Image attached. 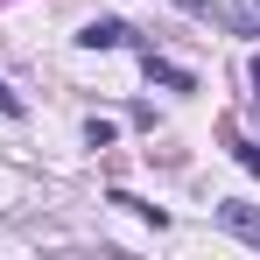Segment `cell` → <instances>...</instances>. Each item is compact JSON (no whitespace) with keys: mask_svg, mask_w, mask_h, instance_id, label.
I'll return each mask as SVG.
<instances>
[{"mask_svg":"<svg viewBox=\"0 0 260 260\" xmlns=\"http://www.w3.org/2000/svg\"><path fill=\"white\" fill-rule=\"evenodd\" d=\"M141 71H148V85H169V91H197L190 71H176L169 56H155V49H141Z\"/></svg>","mask_w":260,"mask_h":260,"instance_id":"obj_1","label":"cell"},{"mask_svg":"<svg viewBox=\"0 0 260 260\" xmlns=\"http://www.w3.org/2000/svg\"><path fill=\"white\" fill-rule=\"evenodd\" d=\"M218 225H225L232 239H246V246H260V211H253V204H218Z\"/></svg>","mask_w":260,"mask_h":260,"instance_id":"obj_2","label":"cell"},{"mask_svg":"<svg viewBox=\"0 0 260 260\" xmlns=\"http://www.w3.org/2000/svg\"><path fill=\"white\" fill-rule=\"evenodd\" d=\"M78 43H85V49H127V43H134V28L106 14V21H85V36H78Z\"/></svg>","mask_w":260,"mask_h":260,"instance_id":"obj_3","label":"cell"},{"mask_svg":"<svg viewBox=\"0 0 260 260\" xmlns=\"http://www.w3.org/2000/svg\"><path fill=\"white\" fill-rule=\"evenodd\" d=\"M218 134H225V148H232V162H239V169H246V176H260V148H253V141H246V134L232 127V120H225V127H218Z\"/></svg>","mask_w":260,"mask_h":260,"instance_id":"obj_4","label":"cell"},{"mask_svg":"<svg viewBox=\"0 0 260 260\" xmlns=\"http://www.w3.org/2000/svg\"><path fill=\"white\" fill-rule=\"evenodd\" d=\"M232 28H239V36H260V0H239V7H232Z\"/></svg>","mask_w":260,"mask_h":260,"instance_id":"obj_5","label":"cell"},{"mask_svg":"<svg viewBox=\"0 0 260 260\" xmlns=\"http://www.w3.org/2000/svg\"><path fill=\"white\" fill-rule=\"evenodd\" d=\"M176 7H183V14H197V21H225V14H218L211 0H176Z\"/></svg>","mask_w":260,"mask_h":260,"instance_id":"obj_6","label":"cell"},{"mask_svg":"<svg viewBox=\"0 0 260 260\" xmlns=\"http://www.w3.org/2000/svg\"><path fill=\"white\" fill-rule=\"evenodd\" d=\"M0 113H7V120H21V99H14L7 85H0Z\"/></svg>","mask_w":260,"mask_h":260,"instance_id":"obj_7","label":"cell"},{"mask_svg":"<svg viewBox=\"0 0 260 260\" xmlns=\"http://www.w3.org/2000/svg\"><path fill=\"white\" fill-rule=\"evenodd\" d=\"M253 91H260V56H253Z\"/></svg>","mask_w":260,"mask_h":260,"instance_id":"obj_8","label":"cell"}]
</instances>
